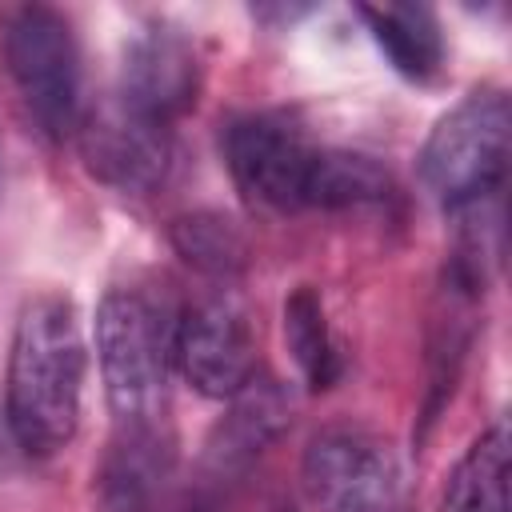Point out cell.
I'll return each instance as SVG.
<instances>
[{"label":"cell","mask_w":512,"mask_h":512,"mask_svg":"<svg viewBox=\"0 0 512 512\" xmlns=\"http://www.w3.org/2000/svg\"><path fill=\"white\" fill-rule=\"evenodd\" d=\"M84 336L64 296L24 304L8 352V428L28 456L60 452L80 428Z\"/></svg>","instance_id":"1"},{"label":"cell","mask_w":512,"mask_h":512,"mask_svg":"<svg viewBox=\"0 0 512 512\" xmlns=\"http://www.w3.org/2000/svg\"><path fill=\"white\" fill-rule=\"evenodd\" d=\"M96 356L108 408L120 428H160L168 408L172 328L132 288H112L96 308Z\"/></svg>","instance_id":"2"},{"label":"cell","mask_w":512,"mask_h":512,"mask_svg":"<svg viewBox=\"0 0 512 512\" xmlns=\"http://www.w3.org/2000/svg\"><path fill=\"white\" fill-rule=\"evenodd\" d=\"M0 60L40 136H72L84 112L72 24L48 4H8L0 8Z\"/></svg>","instance_id":"3"},{"label":"cell","mask_w":512,"mask_h":512,"mask_svg":"<svg viewBox=\"0 0 512 512\" xmlns=\"http://www.w3.org/2000/svg\"><path fill=\"white\" fill-rule=\"evenodd\" d=\"M508 144H512L508 96L496 88L472 92L452 112H444L428 132L420 148V176L428 192L452 212L484 204L504 184Z\"/></svg>","instance_id":"4"},{"label":"cell","mask_w":512,"mask_h":512,"mask_svg":"<svg viewBox=\"0 0 512 512\" xmlns=\"http://www.w3.org/2000/svg\"><path fill=\"white\" fill-rule=\"evenodd\" d=\"M300 476L320 512H392L400 492L392 444L348 420L328 424L308 440Z\"/></svg>","instance_id":"5"},{"label":"cell","mask_w":512,"mask_h":512,"mask_svg":"<svg viewBox=\"0 0 512 512\" xmlns=\"http://www.w3.org/2000/svg\"><path fill=\"white\" fill-rule=\"evenodd\" d=\"M320 148L280 112H248L224 128V160L236 188L276 212L308 208Z\"/></svg>","instance_id":"6"},{"label":"cell","mask_w":512,"mask_h":512,"mask_svg":"<svg viewBox=\"0 0 512 512\" xmlns=\"http://www.w3.org/2000/svg\"><path fill=\"white\" fill-rule=\"evenodd\" d=\"M172 360L180 376L212 400H232L256 376V340L228 296L196 300L172 324Z\"/></svg>","instance_id":"7"},{"label":"cell","mask_w":512,"mask_h":512,"mask_svg":"<svg viewBox=\"0 0 512 512\" xmlns=\"http://www.w3.org/2000/svg\"><path fill=\"white\" fill-rule=\"evenodd\" d=\"M80 156L96 180L120 192H152L172 172V136L168 124L148 120L128 108L120 96L104 100L92 112H80L76 124Z\"/></svg>","instance_id":"8"},{"label":"cell","mask_w":512,"mask_h":512,"mask_svg":"<svg viewBox=\"0 0 512 512\" xmlns=\"http://www.w3.org/2000/svg\"><path fill=\"white\" fill-rule=\"evenodd\" d=\"M200 92V56L192 40L168 24L140 28L120 64V100L144 112L156 124H172L196 104Z\"/></svg>","instance_id":"9"},{"label":"cell","mask_w":512,"mask_h":512,"mask_svg":"<svg viewBox=\"0 0 512 512\" xmlns=\"http://www.w3.org/2000/svg\"><path fill=\"white\" fill-rule=\"evenodd\" d=\"M292 420V400L272 376H252L228 404V412L216 420L204 444V468L212 476L244 472L256 456L268 452V444L280 440V432Z\"/></svg>","instance_id":"10"},{"label":"cell","mask_w":512,"mask_h":512,"mask_svg":"<svg viewBox=\"0 0 512 512\" xmlns=\"http://www.w3.org/2000/svg\"><path fill=\"white\" fill-rule=\"evenodd\" d=\"M360 20L368 24L380 52L408 80H432L444 64V36L424 4H360Z\"/></svg>","instance_id":"11"},{"label":"cell","mask_w":512,"mask_h":512,"mask_svg":"<svg viewBox=\"0 0 512 512\" xmlns=\"http://www.w3.org/2000/svg\"><path fill=\"white\" fill-rule=\"evenodd\" d=\"M436 512H508V424L484 428L452 464Z\"/></svg>","instance_id":"12"},{"label":"cell","mask_w":512,"mask_h":512,"mask_svg":"<svg viewBox=\"0 0 512 512\" xmlns=\"http://www.w3.org/2000/svg\"><path fill=\"white\" fill-rule=\"evenodd\" d=\"M168 436L160 428H120V440L108 452L104 464V504L112 512H132L144 504V496L156 488V480L168 468Z\"/></svg>","instance_id":"13"},{"label":"cell","mask_w":512,"mask_h":512,"mask_svg":"<svg viewBox=\"0 0 512 512\" xmlns=\"http://www.w3.org/2000/svg\"><path fill=\"white\" fill-rule=\"evenodd\" d=\"M396 196L392 176L360 152L344 148H320L316 172H312V192L308 208H380Z\"/></svg>","instance_id":"14"},{"label":"cell","mask_w":512,"mask_h":512,"mask_svg":"<svg viewBox=\"0 0 512 512\" xmlns=\"http://www.w3.org/2000/svg\"><path fill=\"white\" fill-rule=\"evenodd\" d=\"M284 340L312 392H324L340 380V352L328 332L324 300L312 284L292 288V296L284 300Z\"/></svg>","instance_id":"15"},{"label":"cell","mask_w":512,"mask_h":512,"mask_svg":"<svg viewBox=\"0 0 512 512\" xmlns=\"http://www.w3.org/2000/svg\"><path fill=\"white\" fill-rule=\"evenodd\" d=\"M172 244L176 252L200 268L204 276H236L248 260V240L244 232L220 216V212H192V216H180L172 224Z\"/></svg>","instance_id":"16"}]
</instances>
